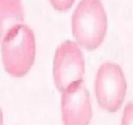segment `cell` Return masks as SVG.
<instances>
[{
    "label": "cell",
    "mask_w": 133,
    "mask_h": 125,
    "mask_svg": "<svg viewBox=\"0 0 133 125\" xmlns=\"http://www.w3.org/2000/svg\"><path fill=\"white\" fill-rule=\"evenodd\" d=\"M73 35L89 51L99 47L105 37L108 20L101 0H81L73 13Z\"/></svg>",
    "instance_id": "cell-1"
},
{
    "label": "cell",
    "mask_w": 133,
    "mask_h": 125,
    "mask_svg": "<svg viewBox=\"0 0 133 125\" xmlns=\"http://www.w3.org/2000/svg\"><path fill=\"white\" fill-rule=\"evenodd\" d=\"M1 42L2 62L6 72L15 77L26 74L35 56V36L31 28L17 25L6 33Z\"/></svg>",
    "instance_id": "cell-2"
},
{
    "label": "cell",
    "mask_w": 133,
    "mask_h": 125,
    "mask_svg": "<svg viewBox=\"0 0 133 125\" xmlns=\"http://www.w3.org/2000/svg\"><path fill=\"white\" fill-rule=\"evenodd\" d=\"M127 83L122 69L113 63H105L100 67L95 81V93L99 106L114 113L119 110L124 101Z\"/></svg>",
    "instance_id": "cell-3"
},
{
    "label": "cell",
    "mask_w": 133,
    "mask_h": 125,
    "mask_svg": "<svg viewBox=\"0 0 133 125\" xmlns=\"http://www.w3.org/2000/svg\"><path fill=\"white\" fill-rule=\"evenodd\" d=\"M53 73L55 85L62 92L73 83L83 80L85 60L76 42L68 40L58 47L54 56Z\"/></svg>",
    "instance_id": "cell-4"
},
{
    "label": "cell",
    "mask_w": 133,
    "mask_h": 125,
    "mask_svg": "<svg viewBox=\"0 0 133 125\" xmlns=\"http://www.w3.org/2000/svg\"><path fill=\"white\" fill-rule=\"evenodd\" d=\"M89 92L81 81L71 84L62 95V117L64 125H89L91 119Z\"/></svg>",
    "instance_id": "cell-5"
},
{
    "label": "cell",
    "mask_w": 133,
    "mask_h": 125,
    "mask_svg": "<svg viewBox=\"0 0 133 125\" xmlns=\"http://www.w3.org/2000/svg\"><path fill=\"white\" fill-rule=\"evenodd\" d=\"M24 12L21 0H0V42L6 33L23 24Z\"/></svg>",
    "instance_id": "cell-6"
},
{
    "label": "cell",
    "mask_w": 133,
    "mask_h": 125,
    "mask_svg": "<svg viewBox=\"0 0 133 125\" xmlns=\"http://www.w3.org/2000/svg\"><path fill=\"white\" fill-rule=\"evenodd\" d=\"M75 0H50L52 6L58 11L69 10L74 3Z\"/></svg>",
    "instance_id": "cell-7"
},
{
    "label": "cell",
    "mask_w": 133,
    "mask_h": 125,
    "mask_svg": "<svg viewBox=\"0 0 133 125\" xmlns=\"http://www.w3.org/2000/svg\"><path fill=\"white\" fill-rule=\"evenodd\" d=\"M121 125H133V102L129 103L125 107Z\"/></svg>",
    "instance_id": "cell-8"
},
{
    "label": "cell",
    "mask_w": 133,
    "mask_h": 125,
    "mask_svg": "<svg viewBox=\"0 0 133 125\" xmlns=\"http://www.w3.org/2000/svg\"><path fill=\"white\" fill-rule=\"evenodd\" d=\"M0 125H4L3 124V114H2L1 107H0Z\"/></svg>",
    "instance_id": "cell-9"
}]
</instances>
